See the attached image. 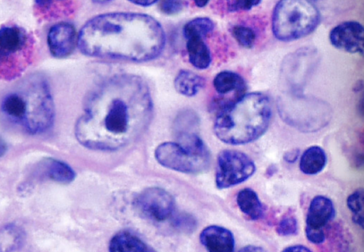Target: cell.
Here are the masks:
<instances>
[{
  "label": "cell",
  "mask_w": 364,
  "mask_h": 252,
  "mask_svg": "<svg viewBox=\"0 0 364 252\" xmlns=\"http://www.w3.org/2000/svg\"><path fill=\"white\" fill-rule=\"evenodd\" d=\"M152 114L154 104L145 80L135 75H115L90 92L75 124V137L89 149L119 150L141 137Z\"/></svg>",
  "instance_id": "obj_1"
},
{
  "label": "cell",
  "mask_w": 364,
  "mask_h": 252,
  "mask_svg": "<svg viewBox=\"0 0 364 252\" xmlns=\"http://www.w3.org/2000/svg\"><path fill=\"white\" fill-rule=\"evenodd\" d=\"M166 40L163 27L151 16L109 13L85 23L78 47L90 57L144 62L162 54Z\"/></svg>",
  "instance_id": "obj_2"
},
{
  "label": "cell",
  "mask_w": 364,
  "mask_h": 252,
  "mask_svg": "<svg viewBox=\"0 0 364 252\" xmlns=\"http://www.w3.org/2000/svg\"><path fill=\"white\" fill-rule=\"evenodd\" d=\"M271 117L269 97L261 92H251L216 112L214 131L225 144L245 145L264 136Z\"/></svg>",
  "instance_id": "obj_3"
},
{
  "label": "cell",
  "mask_w": 364,
  "mask_h": 252,
  "mask_svg": "<svg viewBox=\"0 0 364 252\" xmlns=\"http://www.w3.org/2000/svg\"><path fill=\"white\" fill-rule=\"evenodd\" d=\"M176 142H166L155 151L156 160L167 169L196 174L208 169L210 151L197 132L175 134Z\"/></svg>",
  "instance_id": "obj_4"
},
{
  "label": "cell",
  "mask_w": 364,
  "mask_h": 252,
  "mask_svg": "<svg viewBox=\"0 0 364 252\" xmlns=\"http://www.w3.org/2000/svg\"><path fill=\"white\" fill-rule=\"evenodd\" d=\"M36 40L31 32L16 24L0 27V80L22 77L35 60Z\"/></svg>",
  "instance_id": "obj_5"
},
{
  "label": "cell",
  "mask_w": 364,
  "mask_h": 252,
  "mask_svg": "<svg viewBox=\"0 0 364 252\" xmlns=\"http://www.w3.org/2000/svg\"><path fill=\"white\" fill-rule=\"evenodd\" d=\"M16 89L20 92L23 104L20 127L33 136L52 128L55 116V104L46 80L35 75Z\"/></svg>",
  "instance_id": "obj_6"
},
{
  "label": "cell",
  "mask_w": 364,
  "mask_h": 252,
  "mask_svg": "<svg viewBox=\"0 0 364 252\" xmlns=\"http://www.w3.org/2000/svg\"><path fill=\"white\" fill-rule=\"evenodd\" d=\"M321 21L317 6L306 0H283L275 6L273 32L277 39L291 41L314 31Z\"/></svg>",
  "instance_id": "obj_7"
},
{
  "label": "cell",
  "mask_w": 364,
  "mask_h": 252,
  "mask_svg": "<svg viewBox=\"0 0 364 252\" xmlns=\"http://www.w3.org/2000/svg\"><path fill=\"white\" fill-rule=\"evenodd\" d=\"M277 107L285 123L303 132L324 128L333 114L331 107L325 101L292 92L279 97Z\"/></svg>",
  "instance_id": "obj_8"
},
{
  "label": "cell",
  "mask_w": 364,
  "mask_h": 252,
  "mask_svg": "<svg viewBox=\"0 0 364 252\" xmlns=\"http://www.w3.org/2000/svg\"><path fill=\"white\" fill-rule=\"evenodd\" d=\"M256 165L240 150H224L218 158L216 187L225 190L248 180L256 172Z\"/></svg>",
  "instance_id": "obj_9"
},
{
  "label": "cell",
  "mask_w": 364,
  "mask_h": 252,
  "mask_svg": "<svg viewBox=\"0 0 364 252\" xmlns=\"http://www.w3.org/2000/svg\"><path fill=\"white\" fill-rule=\"evenodd\" d=\"M317 62V50L309 48H301L287 55L281 70V79L287 88L286 92L301 94Z\"/></svg>",
  "instance_id": "obj_10"
},
{
  "label": "cell",
  "mask_w": 364,
  "mask_h": 252,
  "mask_svg": "<svg viewBox=\"0 0 364 252\" xmlns=\"http://www.w3.org/2000/svg\"><path fill=\"white\" fill-rule=\"evenodd\" d=\"M134 205L139 212L154 221L163 222L175 214V201L166 190L151 187L142 191L135 199Z\"/></svg>",
  "instance_id": "obj_11"
},
{
  "label": "cell",
  "mask_w": 364,
  "mask_h": 252,
  "mask_svg": "<svg viewBox=\"0 0 364 252\" xmlns=\"http://www.w3.org/2000/svg\"><path fill=\"white\" fill-rule=\"evenodd\" d=\"M336 217L333 202L324 196L312 199L306 217V234L307 239L315 245H321L326 240V229Z\"/></svg>",
  "instance_id": "obj_12"
},
{
  "label": "cell",
  "mask_w": 364,
  "mask_h": 252,
  "mask_svg": "<svg viewBox=\"0 0 364 252\" xmlns=\"http://www.w3.org/2000/svg\"><path fill=\"white\" fill-rule=\"evenodd\" d=\"M330 41L337 49L351 54H363L364 29L355 21H346L334 28L329 35Z\"/></svg>",
  "instance_id": "obj_13"
},
{
  "label": "cell",
  "mask_w": 364,
  "mask_h": 252,
  "mask_svg": "<svg viewBox=\"0 0 364 252\" xmlns=\"http://www.w3.org/2000/svg\"><path fill=\"white\" fill-rule=\"evenodd\" d=\"M48 45L50 54L56 58L69 57L78 45V35L73 24L58 23L50 28L48 35Z\"/></svg>",
  "instance_id": "obj_14"
},
{
  "label": "cell",
  "mask_w": 364,
  "mask_h": 252,
  "mask_svg": "<svg viewBox=\"0 0 364 252\" xmlns=\"http://www.w3.org/2000/svg\"><path fill=\"white\" fill-rule=\"evenodd\" d=\"M200 241L208 252H235L234 235L222 226H207L201 231Z\"/></svg>",
  "instance_id": "obj_15"
},
{
  "label": "cell",
  "mask_w": 364,
  "mask_h": 252,
  "mask_svg": "<svg viewBox=\"0 0 364 252\" xmlns=\"http://www.w3.org/2000/svg\"><path fill=\"white\" fill-rule=\"evenodd\" d=\"M109 252H156L138 235L122 231L114 235L109 243Z\"/></svg>",
  "instance_id": "obj_16"
},
{
  "label": "cell",
  "mask_w": 364,
  "mask_h": 252,
  "mask_svg": "<svg viewBox=\"0 0 364 252\" xmlns=\"http://www.w3.org/2000/svg\"><path fill=\"white\" fill-rule=\"evenodd\" d=\"M39 173L44 178L63 183L69 184L75 180V172L72 168L54 158H46L38 167Z\"/></svg>",
  "instance_id": "obj_17"
},
{
  "label": "cell",
  "mask_w": 364,
  "mask_h": 252,
  "mask_svg": "<svg viewBox=\"0 0 364 252\" xmlns=\"http://www.w3.org/2000/svg\"><path fill=\"white\" fill-rule=\"evenodd\" d=\"M214 87L218 94L222 96L228 94L243 97L247 85L239 74L230 71L218 73L214 80Z\"/></svg>",
  "instance_id": "obj_18"
},
{
  "label": "cell",
  "mask_w": 364,
  "mask_h": 252,
  "mask_svg": "<svg viewBox=\"0 0 364 252\" xmlns=\"http://www.w3.org/2000/svg\"><path fill=\"white\" fill-rule=\"evenodd\" d=\"M237 204L241 212L252 221L261 219L264 214V209L257 193L250 188L240 191L236 198Z\"/></svg>",
  "instance_id": "obj_19"
},
{
  "label": "cell",
  "mask_w": 364,
  "mask_h": 252,
  "mask_svg": "<svg viewBox=\"0 0 364 252\" xmlns=\"http://www.w3.org/2000/svg\"><path fill=\"white\" fill-rule=\"evenodd\" d=\"M326 164L327 156L323 148L312 146L301 155L300 170L306 175H317L325 169Z\"/></svg>",
  "instance_id": "obj_20"
},
{
  "label": "cell",
  "mask_w": 364,
  "mask_h": 252,
  "mask_svg": "<svg viewBox=\"0 0 364 252\" xmlns=\"http://www.w3.org/2000/svg\"><path fill=\"white\" fill-rule=\"evenodd\" d=\"M205 79L199 75L189 70H182L176 75L174 87L180 94L192 97L205 87Z\"/></svg>",
  "instance_id": "obj_21"
},
{
  "label": "cell",
  "mask_w": 364,
  "mask_h": 252,
  "mask_svg": "<svg viewBox=\"0 0 364 252\" xmlns=\"http://www.w3.org/2000/svg\"><path fill=\"white\" fill-rule=\"evenodd\" d=\"M24 231L20 226L8 224L0 229V252H14L23 245Z\"/></svg>",
  "instance_id": "obj_22"
},
{
  "label": "cell",
  "mask_w": 364,
  "mask_h": 252,
  "mask_svg": "<svg viewBox=\"0 0 364 252\" xmlns=\"http://www.w3.org/2000/svg\"><path fill=\"white\" fill-rule=\"evenodd\" d=\"M190 62L198 70H206L211 63L210 49L204 40L189 39L187 44Z\"/></svg>",
  "instance_id": "obj_23"
},
{
  "label": "cell",
  "mask_w": 364,
  "mask_h": 252,
  "mask_svg": "<svg viewBox=\"0 0 364 252\" xmlns=\"http://www.w3.org/2000/svg\"><path fill=\"white\" fill-rule=\"evenodd\" d=\"M215 28V23L208 18H198L185 25L183 35L188 40L191 38L203 39Z\"/></svg>",
  "instance_id": "obj_24"
},
{
  "label": "cell",
  "mask_w": 364,
  "mask_h": 252,
  "mask_svg": "<svg viewBox=\"0 0 364 252\" xmlns=\"http://www.w3.org/2000/svg\"><path fill=\"white\" fill-rule=\"evenodd\" d=\"M347 207L353 214V221L363 229L364 193L363 189L354 191L346 200Z\"/></svg>",
  "instance_id": "obj_25"
},
{
  "label": "cell",
  "mask_w": 364,
  "mask_h": 252,
  "mask_svg": "<svg viewBox=\"0 0 364 252\" xmlns=\"http://www.w3.org/2000/svg\"><path fill=\"white\" fill-rule=\"evenodd\" d=\"M171 224L175 230L185 234L193 232L198 226L196 218L187 213L174 214L171 217Z\"/></svg>",
  "instance_id": "obj_26"
},
{
  "label": "cell",
  "mask_w": 364,
  "mask_h": 252,
  "mask_svg": "<svg viewBox=\"0 0 364 252\" xmlns=\"http://www.w3.org/2000/svg\"><path fill=\"white\" fill-rule=\"evenodd\" d=\"M232 33L239 45L245 48H252L256 43V33L248 27L237 25L232 28Z\"/></svg>",
  "instance_id": "obj_27"
},
{
  "label": "cell",
  "mask_w": 364,
  "mask_h": 252,
  "mask_svg": "<svg viewBox=\"0 0 364 252\" xmlns=\"http://www.w3.org/2000/svg\"><path fill=\"white\" fill-rule=\"evenodd\" d=\"M299 224L296 217L292 214L284 215L277 224L276 231L283 237L292 236L297 234Z\"/></svg>",
  "instance_id": "obj_28"
},
{
  "label": "cell",
  "mask_w": 364,
  "mask_h": 252,
  "mask_svg": "<svg viewBox=\"0 0 364 252\" xmlns=\"http://www.w3.org/2000/svg\"><path fill=\"white\" fill-rule=\"evenodd\" d=\"M260 4L259 0H230L227 1V10L228 12L247 11Z\"/></svg>",
  "instance_id": "obj_29"
},
{
  "label": "cell",
  "mask_w": 364,
  "mask_h": 252,
  "mask_svg": "<svg viewBox=\"0 0 364 252\" xmlns=\"http://www.w3.org/2000/svg\"><path fill=\"white\" fill-rule=\"evenodd\" d=\"M183 8L182 2L180 1H163L160 4V10L167 15H174L180 13Z\"/></svg>",
  "instance_id": "obj_30"
},
{
  "label": "cell",
  "mask_w": 364,
  "mask_h": 252,
  "mask_svg": "<svg viewBox=\"0 0 364 252\" xmlns=\"http://www.w3.org/2000/svg\"><path fill=\"white\" fill-rule=\"evenodd\" d=\"M300 156V150L298 148L291 149L287 153L284 155V161L289 163H294L297 162Z\"/></svg>",
  "instance_id": "obj_31"
},
{
  "label": "cell",
  "mask_w": 364,
  "mask_h": 252,
  "mask_svg": "<svg viewBox=\"0 0 364 252\" xmlns=\"http://www.w3.org/2000/svg\"><path fill=\"white\" fill-rule=\"evenodd\" d=\"M282 252H313L309 248L298 245V246H292L290 247H287L284 249Z\"/></svg>",
  "instance_id": "obj_32"
},
{
  "label": "cell",
  "mask_w": 364,
  "mask_h": 252,
  "mask_svg": "<svg viewBox=\"0 0 364 252\" xmlns=\"http://www.w3.org/2000/svg\"><path fill=\"white\" fill-rule=\"evenodd\" d=\"M239 252H266L265 250L261 247L255 246H247L242 248Z\"/></svg>",
  "instance_id": "obj_33"
},
{
  "label": "cell",
  "mask_w": 364,
  "mask_h": 252,
  "mask_svg": "<svg viewBox=\"0 0 364 252\" xmlns=\"http://www.w3.org/2000/svg\"><path fill=\"white\" fill-rule=\"evenodd\" d=\"M130 2L141 6H149L157 3V1H139V0H137V1H134V0H131Z\"/></svg>",
  "instance_id": "obj_34"
},
{
  "label": "cell",
  "mask_w": 364,
  "mask_h": 252,
  "mask_svg": "<svg viewBox=\"0 0 364 252\" xmlns=\"http://www.w3.org/2000/svg\"><path fill=\"white\" fill-rule=\"evenodd\" d=\"M277 170L276 165H270L268 168L267 171V174L269 176H272V175H274L277 172Z\"/></svg>",
  "instance_id": "obj_35"
},
{
  "label": "cell",
  "mask_w": 364,
  "mask_h": 252,
  "mask_svg": "<svg viewBox=\"0 0 364 252\" xmlns=\"http://www.w3.org/2000/svg\"><path fill=\"white\" fill-rule=\"evenodd\" d=\"M363 81H358L357 83L355 84L353 90L355 92H360L363 89Z\"/></svg>",
  "instance_id": "obj_36"
},
{
  "label": "cell",
  "mask_w": 364,
  "mask_h": 252,
  "mask_svg": "<svg viewBox=\"0 0 364 252\" xmlns=\"http://www.w3.org/2000/svg\"><path fill=\"white\" fill-rule=\"evenodd\" d=\"M194 3H196L197 6L202 8L206 6L209 1H198V0H196Z\"/></svg>",
  "instance_id": "obj_37"
}]
</instances>
